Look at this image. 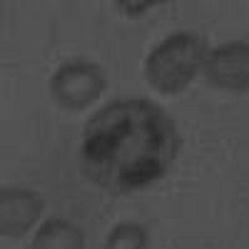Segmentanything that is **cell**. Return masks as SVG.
<instances>
[{
	"mask_svg": "<svg viewBox=\"0 0 249 249\" xmlns=\"http://www.w3.org/2000/svg\"><path fill=\"white\" fill-rule=\"evenodd\" d=\"M179 152L175 120L147 97H120L97 110L82 130L80 162L97 187L137 192L170 172Z\"/></svg>",
	"mask_w": 249,
	"mask_h": 249,
	"instance_id": "6da1fadb",
	"label": "cell"
},
{
	"mask_svg": "<svg viewBox=\"0 0 249 249\" xmlns=\"http://www.w3.org/2000/svg\"><path fill=\"white\" fill-rule=\"evenodd\" d=\"M204 65V45L192 33H172L150 50L144 80L160 95H179Z\"/></svg>",
	"mask_w": 249,
	"mask_h": 249,
	"instance_id": "7a4b0ae2",
	"label": "cell"
},
{
	"mask_svg": "<svg viewBox=\"0 0 249 249\" xmlns=\"http://www.w3.org/2000/svg\"><path fill=\"white\" fill-rule=\"evenodd\" d=\"M107 77L100 65L88 60H72L60 65L50 80V95L60 107L70 112H80L90 107L105 92Z\"/></svg>",
	"mask_w": 249,
	"mask_h": 249,
	"instance_id": "3957f363",
	"label": "cell"
},
{
	"mask_svg": "<svg viewBox=\"0 0 249 249\" xmlns=\"http://www.w3.org/2000/svg\"><path fill=\"white\" fill-rule=\"evenodd\" d=\"M202 72L219 90H249V40H232L212 48L204 55Z\"/></svg>",
	"mask_w": 249,
	"mask_h": 249,
	"instance_id": "277c9868",
	"label": "cell"
},
{
	"mask_svg": "<svg viewBox=\"0 0 249 249\" xmlns=\"http://www.w3.org/2000/svg\"><path fill=\"white\" fill-rule=\"evenodd\" d=\"M45 202L37 192L23 187H3L0 190V234L23 237L28 234L37 219L43 217Z\"/></svg>",
	"mask_w": 249,
	"mask_h": 249,
	"instance_id": "5b68a950",
	"label": "cell"
},
{
	"mask_svg": "<svg viewBox=\"0 0 249 249\" xmlns=\"http://www.w3.org/2000/svg\"><path fill=\"white\" fill-rule=\"evenodd\" d=\"M33 249H85V234L77 224L53 217L35 230Z\"/></svg>",
	"mask_w": 249,
	"mask_h": 249,
	"instance_id": "8992f818",
	"label": "cell"
},
{
	"mask_svg": "<svg viewBox=\"0 0 249 249\" xmlns=\"http://www.w3.org/2000/svg\"><path fill=\"white\" fill-rule=\"evenodd\" d=\"M147 230L137 222H120L115 224L107 239H105V249H147Z\"/></svg>",
	"mask_w": 249,
	"mask_h": 249,
	"instance_id": "52a82bcc",
	"label": "cell"
},
{
	"mask_svg": "<svg viewBox=\"0 0 249 249\" xmlns=\"http://www.w3.org/2000/svg\"><path fill=\"white\" fill-rule=\"evenodd\" d=\"M157 3H147V0H144V3H117V8L122 10V13H127V15H140V13H144V10H150V8H155Z\"/></svg>",
	"mask_w": 249,
	"mask_h": 249,
	"instance_id": "ba28073f",
	"label": "cell"
}]
</instances>
